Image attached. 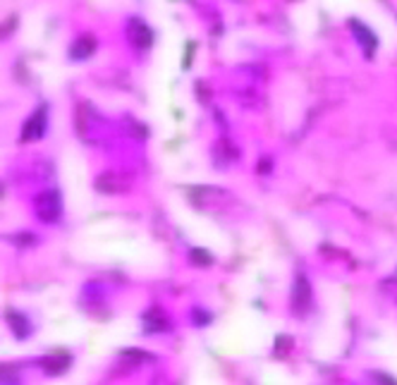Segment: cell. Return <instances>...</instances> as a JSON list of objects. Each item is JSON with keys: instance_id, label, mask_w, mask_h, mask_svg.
Returning <instances> with one entry per match:
<instances>
[{"instance_id": "11", "label": "cell", "mask_w": 397, "mask_h": 385, "mask_svg": "<svg viewBox=\"0 0 397 385\" xmlns=\"http://www.w3.org/2000/svg\"><path fill=\"white\" fill-rule=\"evenodd\" d=\"M290 347H292V340H290L288 335L276 337V354H280V357H285V354L290 352Z\"/></svg>"}, {"instance_id": "10", "label": "cell", "mask_w": 397, "mask_h": 385, "mask_svg": "<svg viewBox=\"0 0 397 385\" xmlns=\"http://www.w3.org/2000/svg\"><path fill=\"white\" fill-rule=\"evenodd\" d=\"M189 261L194 266H211L213 264V256L206 252V249H198V247H194L189 252Z\"/></svg>"}, {"instance_id": "9", "label": "cell", "mask_w": 397, "mask_h": 385, "mask_svg": "<svg viewBox=\"0 0 397 385\" xmlns=\"http://www.w3.org/2000/svg\"><path fill=\"white\" fill-rule=\"evenodd\" d=\"M8 325H10V330L15 332V337H20V340L29 335V323H27V318L22 316V313L8 311Z\"/></svg>"}, {"instance_id": "7", "label": "cell", "mask_w": 397, "mask_h": 385, "mask_svg": "<svg viewBox=\"0 0 397 385\" xmlns=\"http://www.w3.org/2000/svg\"><path fill=\"white\" fill-rule=\"evenodd\" d=\"M144 320V330L146 332H163V330H170V320H168L166 313L161 311L159 306L149 309V311L142 316Z\"/></svg>"}, {"instance_id": "14", "label": "cell", "mask_w": 397, "mask_h": 385, "mask_svg": "<svg viewBox=\"0 0 397 385\" xmlns=\"http://www.w3.org/2000/svg\"><path fill=\"white\" fill-rule=\"evenodd\" d=\"M191 50H194V43H189V46H187V58H184V67H189V62H191Z\"/></svg>"}, {"instance_id": "1", "label": "cell", "mask_w": 397, "mask_h": 385, "mask_svg": "<svg viewBox=\"0 0 397 385\" xmlns=\"http://www.w3.org/2000/svg\"><path fill=\"white\" fill-rule=\"evenodd\" d=\"M34 211H36L41 223H55L62 213V199L58 189H46L34 199Z\"/></svg>"}, {"instance_id": "2", "label": "cell", "mask_w": 397, "mask_h": 385, "mask_svg": "<svg viewBox=\"0 0 397 385\" xmlns=\"http://www.w3.org/2000/svg\"><path fill=\"white\" fill-rule=\"evenodd\" d=\"M311 309V285L304 276L295 278V288H292V311L297 316H304Z\"/></svg>"}, {"instance_id": "6", "label": "cell", "mask_w": 397, "mask_h": 385, "mask_svg": "<svg viewBox=\"0 0 397 385\" xmlns=\"http://www.w3.org/2000/svg\"><path fill=\"white\" fill-rule=\"evenodd\" d=\"M69 359H72V357H69L67 352L58 349V352L41 359V366H43L46 373H51V376H60V373H65L69 369Z\"/></svg>"}, {"instance_id": "15", "label": "cell", "mask_w": 397, "mask_h": 385, "mask_svg": "<svg viewBox=\"0 0 397 385\" xmlns=\"http://www.w3.org/2000/svg\"><path fill=\"white\" fill-rule=\"evenodd\" d=\"M268 168H271V163H268V161L261 163V173H268Z\"/></svg>"}, {"instance_id": "8", "label": "cell", "mask_w": 397, "mask_h": 385, "mask_svg": "<svg viewBox=\"0 0 397 385\" xmlns=\"http://www.w3.org/2000/svg\"><path fill=\"white\" fill-rule=\"evenodd\" d=\"M93 50H96V39H93V36H79L72 43V48H69V55H72L74 60H84V58H89Z\"/></svg>"}, {"instance_id": "3", "label": "cell", "mask_w": 397, "mask_h": 385, "mask_svg": "<svg viewBox=\"0 0 397 385\" xmlns=\"http://www.w3.org/2000/svg\"><path fill=\"white\" fill-rule=\"evenodd\" d=\"M127 36H130V43L139 50L149 48V46L154 43V32H151L142 20H137V17H132L130 25H127Z\"/></svg>"}, {"instance_id": "5", "label": "cell", "mask_w": 397, "mask_h": 385, "mask_svg": "<svg viewBox=\"0 0 397 385\" xmlns=\"http://www.w3.org/2000/svg\"><path fill=\"white\" fill-rule=\"evenodd\" d=\"M349 27H352V32H354V36H357V41L361 43V48H364L366 58H373V53H376V43H378L376 34H373L369 27L361 25V22H357V20L349 22Z\"/></svg>"}, {"instance_id": "12", "label": "cell", "mask_w": 397, "mask_h": 385, "mask_svg": "<svg viewBox=\"0 0 397 385\" xmlns=\"http://www.w3.org/2000/svg\"><path fill=\"white\" fill-rule=\"evenodd\" d=\"M194 320H196V325H208L211 316H208V313H203V311H198V309H194Z\"/></svg>"}, {"instance_id": "13", "label": "cell", "mask_w": 397, "mask_h": 385, "mask_svg": "<svg viewBox=\"0 0 397 385\" xmlns=\"http://www.w3.org/2000/svg\"><path fill=\"white\" fill-rule=\"evenodd\" d=\"M373 378H378V383H397L395 378H390V376H383V373H373Z\"/></svg>"}, {"instance_id": "4", "label": "cell", "mask_w": 397, "mask_h": 385, "mask_svg": "<svg viewBox=\"0 0 397 385\" xmlns=\"http://www.w3.org/2000/svg\"><path fill=\"white\" fill-rule=\"evenodd\" d=\"M46 113H48V108L41 106V108H36V113H34L32 118L25 122V127H22V142H36V139L43 137V132H46Z\"/></svg>"}]
</instances>
